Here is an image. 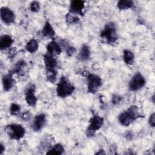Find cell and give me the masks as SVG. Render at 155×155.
<instances>
[{"label":"cell","mask_w":155,"mask_h":155,"mask_svg":"<svg viewBox=\"0 0 155 155\" xmlns=\"http://www.w3.org/2000/svg\"><path fill=\"white\" fill-rule=\"evenodd\" d=\"M154 113H152L150 117H149V120H148V122H149V125L152 127H154V125H155V122H154Z\"/></svg>","instance_id":"obj_31"},{"label":"cell","mask_w":155,"mask_h":155,"mask_svg":"<svg viewBox=\"0 0 155 155\" xmlns=\"http://www.w3.org/2000/svg\"><path fill=\"white\" fill-rule=\"evenodd\" d=\"M64 152V148L61 143H56L50 147L46 153L47 154H62Z\"/></svg>","instance_id":"obj_19"},{"label":"cell","mask_w":155,"mask_h":155,"mask_svg":"<svg viewBox=\"0 0 155 155\" xmlns=\"http://www.w3.org/2000/svg\"><path fill=\"white\" fill-rule=\"evenodd\" d=\"M35 87L33 84L29 85L25 91V99L27 104L31 107H35L37 102V98L35 94Z\"/></svg>","instance_id":"obj_10"},{"label":"cell","mask_w":155,"mask_h":155,"mask_svg":"<svg viewBox=\"0 0 155 155\" xmlns=\"http://www.w3.org/2000/svg\"><path fill=\"white\" fill-rule=\"evenodd\" d=\"M42 34L44 37L52 38L55 35V31L48 21L45 23V25L42 30Z\"/></svg>","instance_id":"obj_17"},{"label":"cell","mask_w":155,"mask_h":155,"mask_svg":"<svg viewBox=\"0 0 155 155\" xmlns=\"http://www.w3.org/2000/svg\"><path fill=\"white\" fill-rule=\"evenodd\" d=\"M116 147L114 145H112L110 149V154H116Z\"/></svg>","instance_id":"obj_32"},{"label":"cell","mask_w":155,"mask_h":155,"mask_svg":"<svg viewBox=\"0 0 155 155\" xmlns=\"http://www.w3.org/2000/svg\"><path fill=\"white\" fill-rule=\"evenodd\" d=\"M0 12L1 19L4 24L10 25L15 22V15L10 8L7 7H2Z\"/></svg>","instance_id":"obj_8"},{"label":"cell","mask_w":155,"mask_h":155,"mask_svg":"<svg viewBox=\"0 0 155 155\" xmlns=\"http://www.w3.org/2000/svg\"><path fill=\"white\" fill-rule=\"evenodd\" d=\"M104 120L102 117L97 114H93L89 121V125L86 131L88 137H93L95 133L98 131L104 125Z\"/></svg>","instance_id":"obj_5"},{"label":"cell","mask_w":155,"mask_h":155,"mask_svg":"<svg viewBox=\"0 0 155 155\" xmlns=\"http://www.w3.org/2000/svg\"><path fill=\"white\" fill-rule=\"evenodd\" d=\"M47 122V116L45 114L41 113L37 114L32 122L31 128L35 131H39L41 130L45 126Z\"/></svg>","instance_id":"obj_11"},{"label":"cell","mask_w":155,"mask_h":155,"mask_svg":"<svg viewBox=\"0 0 155 155\" xmlns=\"http://www.w3.org/2000/svg\"><path fill=\"white\" fill-rule=\"evenodd\" d=\"M47 53L55 56L59 55L62 52V48L60 45L55 41H51L47 45Z\"/></svg>","instance_id":"obj_13"},{"label":"cell","mask_w":155,"mask_h":155,"mask_svg":"<svg viewBox=\"0 0 155 155\" xmlns=\"http://www.w3.org/2000/svg\"><path fill=\"white\" fill-rule=\"evenodd\" d=\"M44 61L47 69L55 68L57 66L58 62L54 56L47 53L44 55Z\"/></svg>","instance_id":"obj_14"},{"label":"cell","mask_w":155,"mask_h":155,"mask_svg":"<svg viewBox=\"0 0 155 155\" xmlns=\"http://www.w3.org/2000/svg\"><path fill=\"white\" fill-rule=\"evenodd\" d=\"M17 53V49L16 47H12L9 49L8 52V57L9 58H13Z\"/></svg>","instance_id":"obj_28"},{"label":"cell","mask_w":155,"mask_h":155,"mask_svg":"<svg viewBox=\"0 0 155 155\" xmlns=\"http://www.w3.org/2000/svg\"><path fill=\"white\" fill-rule=\"evenodd\" d=\"M101 38L107 44H113L118 39V33L116 26L113 22H108L105 24L100 33Z\"/></svg>","instance_id":"obj_2"},{"label":"cell","mask_w":155,"mask_h":155,"mask_svg":"<svg viewBox=\"0 0 155 155\" xmlns=\"http://www.w3.org/2000/svg\"><path fill=\"white\" fill-rule=\"evenodd\" d=\"M146 83L145 78L140 73H136L131 78L128 84L129 90L131 91H135L142 88Z\"/></svg>","instance_id":"obj_7"},{"label":"cell","mask_w":155,"mask_h":155,"mask_svg":"<svg viewBox=\"0 0 155 155\" xmlns=\"http://www.w3.org/2000/svg\"><path fill=\"white\" fill-rule=\"evenodd\" d=\"M142 117L143 116L139 113L138 107L136 105H131L119 115L118 120L120 125L128 127L133 122Z\"/></svg>","instance_id":"obj_1"},{"label":"cell","mask_w":155,"mask_h":155,"mask_svg":"<svg viewBox=\"0 0 155 155\" xmlns=\"http://www.w3.org/2000/svg\"><path fill=\"white\" fill-rule=\"evenodd\" d=\"M13 41V39L10 35H4L2 36L0 39V49L2 50L6 48H10Z\"/></svg>","instance_id":"obj_16"},{"label":"cell","mask_w":155,"mask_h":155,"mask_svg":"<svg viewBox=\"0 0 155 155\" xmlns=\"http://www.w3.org/2000/svg\"><path fill=\"white\" fill-rule=\"evenodd\" d=\"M134 2L130 0H122L119 1L117 2V6L119 10H127L131 8L134 6Z\"/></svg>","instance_id":"obj_21"},{"label":"cell","mask_w":155,"mask_h":155,"mask_svg":"<svg viewBox=\"0 0 155 155\" xmlns=\"http://www.w3.org/2000/svg\"><path fill=\"white\" fill-rule=\"evenodd\" d=\"M90 55L91 52L90 47L87 45L84 44L82 46L78 54L79 60H80L81 61H86L89 59V58H90Z\"/></svg>","instance_id":"obj_15"},{"label":"cell","mask_w":155,"mask_h":155,"mask_svg":"<svg viewBox=\"0 0 155 155\" xmlns=\"http://www.w3.org/2000/svg\"><path fill=\"white\" fill-rule=\"evenodd\" d=\"M39 47V44L37 40L35 39H31L26 44L25 48L27 51L30 53H35Z\"/></svg>","instance_id":"obj_18"},{"label":"cell","mask_w":155,"mask_h":155,"mask_svg":"<svg viewBox=\"0 0 155 155\" xmlns=\"http://www.w3.org/2000/svg\"><path fill=\"white\" fill-rule=\"evenodd\" d=\"M57 71L54 68L47 69L46 71V78L48 82L51 83H54L57 79Z\"/></svg>","instance_id":"obj_22"},{"label":"cell","mask_w":155,"mask_h":155,"mask_svg":"<svg viewBox=\"0 0 155 155\" xmlns=\"http://www.w3.org/2000/svg\"><path fill=\"white\" fill-rule=\"evenodd\" d=\"M101 85L102 79L99 76L91 73L87 75V91L88 93H96Z\"/></svg>","instance_id":"obj_6"},{"label":"cell","mask_w":155,"mask_h":155,"mask_svg":"<svg viewBox=\"0 0 155 155\" xmlns=\"http://www.w3.org/2000/svg\"><path fill=\"white\" fill-rule=\"evenodd\" d=\"M5 131L11 139L16 140L22 139L25 133V130L23 126L18 124H11L6 125Z\"/></svg>","instance_id":"obj_4"},{"label":"cell","mask_w":155,"mask_h":155,"mask_svg":"<svg viewBox=\"0 0 155 155\" xmlns=\"http://www.w3.org/2000/svg\"><path fill=\"white\" fill-rule=\"evenodd\" d=\"M65 19H66V21L70 24L77 23L79 21V18L78 15L70 12L66 15Z\"/></svg>","instance_id":"obj_24"},{"label":"cell","mask_w":155,"mask_h":155,"mask_svg":"<svg viewBox=\"0 0 155 155\" xmlns=\"http://www.w3.org/2000/svg\"><path fill=\"white\" fill-rule=\"evenodd\" d=\"M123 59L127 65H132L134 61V53L129 50H124L123 51Z\"/></svg>","instance_id":"obj_20"},{"label":"cell","mask_w":155,"mask_h":155,"mask_svg":"<svg viewBox=\"0 0 155 155\" xmlns=\"http://www.w3.org/2000/svg\"><path fill=\"white\" fill-rule=\"evenodd\" d=\"M3 89L5 91H8L11 90L15 84V79L13 78V74L9 71L8 73L4 75L2 80Z\"/></svg>","instance_id":"obj_12"},{"label":"cell","mask_w":155,"mask_h":155,"mask_svg":"<svg viewBox=\"0 0 155 155\" xmlns=\"http://www.w3.org/2000/svg\"><path fill=\"white\" fill-rule=\"evenodd\" d=\"M4 151H5V147H4V145L2 143H1V145H0V154H2L3 152Z\"/></svg>","instance_id":"obj_33"},{"label":"cell","mask_w":155,"mask_h":155,"mask_svg":"<svg viewBox=\"0 0 155 155\" xmlns=\"http://www.w3.org/2000/svg\"><path fill=\"white\" fill-rule=\"evenodd\" d=\"M21 111V107L20 106L16 104L13 103L11 104L10 107V113L12 116H18Z\"/></svg>","instance_id":"obj_25"},{"label":"cell","mask_w":155,"mask_h":155,"mask_svg":"<svg viewBox=\"0 0 155 155\" xmlns=\"http://www.w3.org/2000/svg\"><path fill=\"white\" fill-rule=\"evenodd\" d=\"M96 154H105V153L104 151L103 150H100L99 151L97 152Z\"/></svg>","instance_id":"obj_34"},{"label":"cell","mask_w":155,"mask_h":155,"mask_svg":"<svg viewBox=\"0 0 155 155\" xmlns=\"http://www.w3.org/2000/svg\"><path fill=\"white\" fill-rule=\"evenodd\" d=\"M25 66V62L24 61H19L15 64L14 68L10 71V72L13 74L15 73H19L22 71L23 68Z\"/></svg>","instance_id":"obj_23"},{"label":"cell","mask_w":155,"mask_h":155,"mask_svg":"<svg viewBox=\"0 0 155 155\" xmlns=\"http://www.w3.org/2000/svg\"><path fill=\"white\" fill-rule=\"evenodd\" d=\"M30 10L33 12H38L40 9V5L38 1H32L30 4Z\"/></svg>","instance_id":"obj_26"},{"label":"cell","mask_w":155,"mask_h":155,"mask_svg":"<svg viewBox=\"0 0 155 155\" xmlns=\"http://www.w3.org/2000/svg\"><path fill=\"white\" fill-rule=\"evenodd\" d=\"M65 50H66V53L68 56H72L76 52L75 48L72 46H69V45H67V47L65 48Z\"/></svg>","instance_id":"obj_27"},{"label":"cell","mask_w":155,"mask_h":155,"mask_svg":"<svg viewBox=\"0 0 155 155\" xmlns=\"http://www.w3.org/2000/svg\"><path fill=\"white\" fill-rule=\"evenodd\" d=\"M74 91V87L65 76H62L56 86L58 96L65 98L70 96Z\"/></svg>","instance_id":"obj_3"},{"label":"cell","mask_w":155,"mask_h":155,"mask_svg":"<svg viewBox=\"0 0 155 155\" xmlns=\"http://www.w3.org/2000/svg\"><path fill=\"white\" fill-rule=\"evenodd\" d=\"M31 113H30V111H26L25 112L23 113L22 114V116H21L22 119L24 120H25V121H27V120H30V118H31Z\"/></svg>","instance_id":"obj_29"},{"label":"cell","mask_w":155,"mask_h":155,"mask_svg":"<svg viewBox=\"0 0 155 155\" xmlns=\"http://www.w3.org/2000/svg\"><path fill=\"white\" fill-rule=\"evenodd\" d=\"M121 100H122V97L121 96L115 94V95L113 96L111 101H112V102L113 103V104L116 105V104L119 103Z\"/></svg>","instance_id":"obj_30"},{"label":"cell","mask_w":155,"mask_h":155,"mask_svg":"<svg viewBox=\"0 0 155 155\" xmlns=\"http://www.w3.org/2000/svg\"><path fill=\"white\" fill-rule=\"evenodd\" d=\"M85 2V1L81 0L71 1L70 4L69 12L76 15L84 16Z\"/></svg>","instance_id":"obj_9"}]
</instances>
